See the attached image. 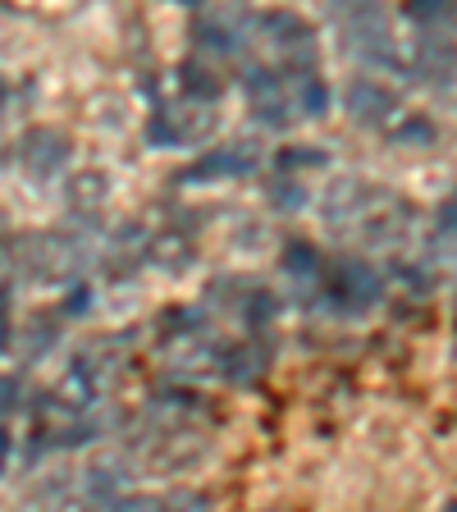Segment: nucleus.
Here are the masks:
<instances>
[{
  "label": "nucleus",
  "instance_id": "obj_1",
  "mask_svg": "<svg viewBox=\"0 0 457 512\" xmlns=\"http://www.w3.org/2000/svg\"><path fill=\"white\" fill-rule=\"evenodd\" d=\"M256 28H261V42L270 46L279 74H302V69H316V32L307 19L288 10H266L256 14Z\"/></svg>",
  "mask_w": 457,
  "mask_h": 512
},
{
  "label": "nucleus",
  "instance_id": "obj_2",
  "mask_svg": "<svg viewBox=\"0 0 457 512\" xmlns=\"http://www.w3.org/2000/svg\"><path fill=\"white\" fill-rule=\"evenodd\" d=\"M211 133H215V106L197 101V96H183L174 106H156V115L147 124L151 147H188V142H202Z\"/></svg>",
  "mask_w": 457,
  "mask_h": 512
},
{
  "label": "nucleus",
  "instance_id": "obj_3",
  "mask_svg": "<svg viewBox=\"0 0 457 512\" xmlns=\"http://www.w3.org/2000/svg\"><path fill=\"white\" fill-rule=\"evenodd\" d=\"M14 247H19L14 261L37 279H69L87 261V247L69 234H32V238H19Z\"/></svg>",
  "mask_w": 457,
  "mask_h": 512
},
{
  "label": "nucleus",
  "instance_id": "obj_4",
  "mask_svg": "<svg viewBox=\"0 0 457 512\" xmlns=\"http://www.w3.org/2000/svg\"><path fill=\"white\" fill-rule=\"evenodd\" d=\"M325 298H330V307L357 316V311L375 307V302L384 298V279L375 275L366 261L348 256V261H339V266L330 270V279H325Z\"/></svg>",
  "mask_w": 457,
  "mask_h": 512
},
{
  "label": "nucleus",
  "instance_id": "obj_5",
  "mask_svg": "<svg viewBox=\"0 0 457 512\" xmlns=\"http://www.w3.org/2000/svg\"><path fill=\"white\" fill-rule=\"evenodd\" d=\"M247 101H252V115L266 128H284L293 119V106H288V74L270 69V64H252L243 74Z\"/></svg>",
  "mask_w": 457,
  "mask_h": 512
},
{
  "label": "nucleus",
  "instance_id": "obj_6",
  "mask_svg": "<svg viewBox=\"0 0 457 512\" xmlns=\"http://www.w3.org/2000/svg\"><path fill=\"white\" fill-rule=\"evenodd\" d=\"M343 106H348L352 124H362V128H384L398 110H403L398 106V96L384 83H375V78H352L348 92H343Z\"/></svg>",
  "mask_w": 457,
  "mask_h": 512
},
{
  "label": "nucleus",
  "instance_id": "obj_7",
  "mask_svg": "<svg viewBox=\"0 0 457 512\" xmlns=\"http://www.w3.org/2000/svg\"><path fill=\"white\" fill-rule=\"evenodd\" d=\"M19 160L32 179L46 183V179H55V174H64V165H69V142H64V133H55V128H28L19 142Z\"/></svg>",
  "mask_w": 457,
  "mask_h": 512
},
{
  "label": "nucleus",
  "instance_id": "obj_8",
  "mask_svg": "<svg viewBox=\"0 0 457 512\" xmlns=\"http://www.w3.org/2000/svg\"><path fill=\"white\" fill-rule=\"evenodd\" d=\"M256 147H247V142H229V147L211 151V156H202L197 165H192L188 174H179L183 183H211V179H243V174L256 170Z\"/></svg>",
  "mask_w": 457,
  "mask_h": 512
},
{
  "label": "nucleus",
  "instance_id": "obj_9",
  "mask_svg": "<svg viewBox=\"0 0 457 512\" xmlns=\"http://www.w3.org/2000/svg\"><path fill=\"white\" fill-rule=\"evenodd\" d=\"M416 69H426L430 78H453V23H435V28L416 32Z\"/></svg>",
  "mask_w": 457,
  "mask_h": 512
},
{
  "label": "nucleus",
  "instance_id": "obj_10",
  "mask_svg": "<svg viewBox=\"0 0 457 512\" xmlns=\"http://www.w3.org/2000/svg\"><path fill=\"white\" fill-rule=\"evenodd\" d=\"M128 471L124 462H96V467L83 471V494L92 503H106V508H115V499H124L128 494Z\"/></svg>",
  "mask_w": 457,
  "mask_h": 512
},
{
  "label": "nucleus",
  "instance_id": "obj_11",
  "mask_svg": "<svg viewBox=\"0 0 457 512\" xmlns=\"http://www.w3.org/2000/svg\"><path fill=\"white\" fill-rule=\"evenodd\" d=\"M64 197H69V206H74L78 215H96L101 206L110 202V179L101 170H83V174H74V179H69Z\"/></svg>",
  "mask_w": 457,
  "mask_h": 512
},
{
  "label": "nucleus",
  "instance_id": "obj_12",
  "mask_svg": "<svg viewBox=\"0 0 457 512\" xmlns=\"http://www.w3.org/2000/svg\"><path fill=\"white\" fill-rule=\"evenodd\" d=\"M288 106H298V115H307V119H320L325 110H330V87L320 83L316 69H302V74H293V87H288Z\"/></svg>",
  "mask_w": 457,
  "mask_h": 512
},
{
  "label": "nucleus",
  "instance_id": "obj_13",
  "mask_svg": "<svg viewBox=\"0 0 457 512\" xmlns=\"http://www.w3.org/2000/svg\"><path fill=\"white\" fill-rule=\"evenodd\" d=\"M215 371H220L224 380H234V384H252L256 375L266 371V352L256 348V343H243V348H220Z\"/></svg>",
  "mask_w": 457,
  "mask_h": 512
},
{
  "label": "nucleus",
  "instance_id": "obj_14",
  "mask_svg": "<svg viewBox=\"0 0 457 512\" xmlns=\"http://www.w3.org/2000/svg\"><path fill=\"white\" fill-rule=\"evenodd\" d=\"M192 42H197V51H206V55H234L238 46H243V32H238L234 23L211 19V23H197Z\"/></svg>",
  "mask_w": 457,
  "mask_h": 512
},
{
  "label": "nucleus",
  "instance_id": "obj_15",
  "mask_svg": "<svg viewBox=\"0 0 457 512\" xmlns=\"http://www.w3.org/2000/svg\"><path fill=\"white\" fill-rule=\"evenodd\" d=\"M179 87H183V96H197V101H220L224 83L202 60H188V64H179Z\"/></svg>",
  "mask_w": 457,
  "mask_h": 512
},
{
  "label": "nucleus",
  "instance_id": "obj_16",
  "mask_svg": "<svg viewBox=\"0 0 457 512\" xmlns=\"http://www.w3.org/2000/svg\"><path fill=\"white\" fill-rule=\"evenodd\" d=\"M403 14L416 28H435V23H453V0H407Z\"/></svg>",
  "mask_w": 457,
  "mask_h": 512
},
{
  "label": "nucleus",
  "instance_id": "obj_17",
  "mask_svg": "<svg viewBox=\"0 0 457 512\" xmlns=\"http://www.w3.org/2000/svg\"><path fill=\"white\" fill-rule=\"evenodd\" d=\"M284 270L293 279H316L320 275V256L311 243H288L284 247Z\"/></svg>",
  "mask_w": 457,
  "mask_h": 512
},
{
  "label": "nucleus",
  "instance_id": "obj_18",
  "mask_svg": "<svg viewBox=\"0 0 457 512\" xmlns=\"http://www.w3.org/2000/svg\"><path fill=\"white\" fill-rule=\"evenodd\" d=\"M430 142H439V133H435V124H430L426 115L403 119L398 133H394V147H430Z\"/></svg>",
  "mask_w": 457,
  "mask_h": 512
},
{
  "label": "nucleus",
  "instance_id": "obj_19",
  "mask_svg": "<svg viewBox=\"0 0 457 512\" xmlns=\"http://www.w3.org/2000/svg\"><path fill=\"white\" fill-rule=\"evenodd\" d=\"M270 202L279 206V211H302L307 206V188L302 183H293V179H270Z\"/></svg>",
  "mask_w": 457,
  "mask_h": 512
},
{
  "label": "nucleus",
  "instance_id": "obj_20",
  "mask_svg": "<svg viewBox=\"0 0 457 512\" xmlns=\"http://www.w3.org/2000/svg\"><path fill=\"white\" fill-rule=\"evenodd\" d=\"M247 320H252V330H256V325H270V320H275V298H270L266 288H256L252 298H247Z\"/></svg>",
  "mask_w": 457,
  "mask_h": 512
},
{
  "label": "nucleus",
  "instance_id": "obj_21",
  "mask_svg": "<svg viewBox=\"0 0 457 512\" xmlns=\"http://www.w3.org/2000/svg\"><path fill=\"white\" fill-rule=\"evenodd\" d=\"M19 407V380L14 375H0V421Z\"/></svg>",
  "mask_w": 457,
  "mask_h": 512
},
{
  "label": "nucleus",
  "instance_id": "obj_22",
  "mask_svg": "<svg viewBox=\"0 0 457 512\" xmlns=\"http://www.w3.org/2000/svg\"><path fill=\"white\" fill-rule=\"evenodd\" d=\"M325 151H284V156H279V165H284V170H293V165H325Z\"/></svg>",
  "mask_w": 457,
  "mask_h": 512
},
{
  "label": "nucleus",
  "instance_id": "obj_23",
  "mask_svg": "<svg viewBox=\"0 0 457 512\" xmlns=\"http://www.w3.org/2000/svg\"><path fill=\"white\" fill-rule=\"evenodd\" d=\"M10 270H14V243L5 238V243H0V279L10 275Z\"/></svg>",
  "mask_w": 457,
  "mask_h": 512
},
{
  "label": "nucleus",
  "instance_id": "obj_24",
  "mask_svg": "<svg viewBox=\"0 0 457 512\" xmlns=\"http://www.w3.org/2000/svg\"><path fill=\"white\" fill-rule=\"evenodd\" d=\"M5 462H10V430L0 421V471H5Z\"/></svg>",
  "mask_w": 457,
  "mask_h": 512
},
{
  "label": "nucleus",
  "instance_id": "obj_25",
  "mask_svg": "<svg viewBox=\"0 0 457 512\" xmlns=\"http://www.w3.org/2000/svg\"><path fill=\"white\" fill-rule=\"evenodd\" d=\"M64 307H69V311H83L87 307V288L78 284V293H69V302H64Z\"/></svg>",
  "mask_w": 457,
  "mask_h": 512
},
{
  "label": "nucleus",
  "instance_id": "obj_26",
  "mask_svg": "<svg viewBox=\"0 0 457 512\" xmlns=\"http://www.w3.org/2000/svg\"><path fill=\"white\" fill-rule=\"evenodd\" d=\"M174 5H202V0H174Z\"/></svg>",
  "mask_w": 457,
  "mask_h": 512
}]
</instances>
